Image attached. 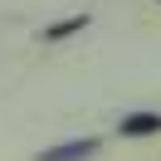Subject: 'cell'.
<instances>
[{
	"mask_svg": "<svg viewBox=\"0 0 161 161\" xmlns=\"http://www.w3.org/2000/svg\"><path fill=\"white\" fill-rule=\"evenodd\" d=\"M122 137H156L161 132V112H132V117H122Z\"/></svg>",
	"mask_w": 161,
	"mask_h": 161,
	"instance_id": "obj_2",
	"label": "cell"
},
{
	"mask_svg": "<svg viewBox=\"0 0 161 161\" xmlns=\"http://www.w3.org/2000/svg\"><path fill=\"white\" fill-rule=\"evenodd\" d=\"M78 30H88V15H69V20L49 25V30H44V39H64V34H78Z\"/></svg>",
	"mask_w": 161,
	"mask_h": 161,
	"instance_id": "obj_3",
	"label": "cell"
},
{
	"mask_svg": "<svg viewBox=\"0 0 161 161\" xmlns=\"http://www.w3.org/2000/svg\"><path fill=\"white\" fill-rule=\"evenodd\" d=\"M93 151H98V142H93V137H83V142H64V147L39 151V161H88Z\"/></svg>",
	"mask_w": 161,
	"mask_h": 161,
	"instance_id": "obj_1",
	"label": "cell"
}]
</instances>
